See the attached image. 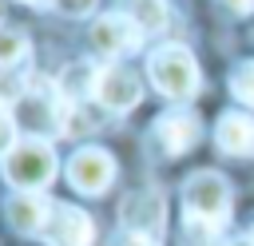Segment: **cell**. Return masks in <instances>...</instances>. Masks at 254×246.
Here are the masks:
<instances>
[{
  "mask_svg": "<svg viewBox=\"0 0 254 246\" xmlns=\"http://www.w3.org/2000/svg\"><path fill=\"white\" fill-rule=\"evenodd\" d=\"M183 210L187 230H218L230 218V186L218 171H198L183 183Z\"/></svg>",
  "mask_w": 254,
  "mask_h": 246,
  "instance_id": "obj_1",
  "label": "cell"
},
{
  "mask_svg": "<svg viewBox=\"0 0 254 246\" xmlns=\"http://www.w3.org/2000/svg\"><path fill=\"white\" fill-rule=\"evenodd\" d=\"M147 75H151L155 91L167 95V99H190V95L198 91V83H202L198 63H194V56H190L183 44H163V48H155L151 60H147Z\"/></svg>",
  "mask_w": 254,
  "mask_h": 246,
  "instance_id": "obj_2",
  "label": "cell"
},
{
  "mask_svg": "<svg viewBox=\"0 0 254 246\" xmlns=\"http://www.w3.org/2000/svg\"><path fill=\"white\" fill-rule=\"evenodd\" d=\"M4 179L16 186V190H44L52 179H56V151L48 139H32L24 135L8 155H4Z\"/></svg>",
  "mask_w": 254,
  "mask_h": 246,
  "instance_id": "obj_3",
  "label": "cell"
},
{
  "mask_svg": "<svg viewBox=\"0 0 254 246\" xmlns=\"http://www.w3.org/2000/svg\"><path fill=\"white\" fill-rule=\"evenodd\" d=\"M91 44L99 56H131L143 48V28L127 12H107L91 24Z\"/></svg>",
  "mask_w": 254,
  "mask_h": 246,
  "instance_id": "obj_4",
  "label": "cell"
},
{
  "mask_svg": "<svg viewBox=\"0 0 254 246\" xmlns=\"http://www.w3.org/2000/svg\"><path fill=\"white\" fill-rule=\"evenodd\" d=\"M115 179V159L103 147H83L67 159V183L79 194H103Z\"/></svg>",
  "mask_w": 254,
  "mask_h": 246,
  "instance_id": "obj_5",
  "label": "cell"
},
{
  "mask_svg": "<svg viewBox=\"0 0 254 246\" xmlns=\"http://www.w3.org/2000/svg\"><path fill=\"white\" fill-rule=\"evenodd\" d=\"M40 238H44L48 246H91L95 226H91L87 210L67 206V202H52V214H48Z\"/></svg>",
  "mask_w": 254,
  "mask_h": 246,
  "instance_id": "obj_6",
  "label": "cell"
},
{
  "mask_svg": "<svg viewBox=\"0 0 254 246\" xmlns=\"http://www.w3.org/2000/svg\"><path fill=\"white\" fill-rule=\"evenodd\" d=\"M163 194L159 190H139V194H127L123 198V226L127 234H143V238H163Z\"/></svg>",
  "mask_w": 254,
  "mask_h": 246,
  "instance_id": "obj_7",
  "label": "cell"
},
{
  "mask_svg": "<svg viewBox=\"0 0 254 246\" xmlns=\"http://www.w3.org/2000/svg\"><path fill=\"white\" fill-rule=\"evenodd\" d=\"M95 99L107 107V111H131L139 99H143V83L135 71L127 67H103L99 71V87H95Z\"/></svg>",
  "mask_w": 254,
  "mask_h": 246,
  "instance_id": "obj_8",
  "label": "cell"
},
{
  "mask_svg": "<svg viewBox=\"0 0 254 246\" xmlns=\"http://www.w3.org/2000/svg\"><path fill=\"white\" fill-rule=\"evenodd\" d=\"M198 135H202L198 115L187 111V107H175V111L159 115V123H155V139L163 143L167 155H183V151H190V147L198 143Z\"/></svg>",
  "mask_w": 254,
  "mask_h": 246,
  "instance_id": "obj_9",
  "label": "cell"
},
{
  "mask_svg": "<svg viewBox=\"0 0 254 246\" xmlns=\"http://www.w3.org/2000/svg\"><path fill=\"white\" fill-rule=\"evenodd\" d=\"M4 214H8V226H12L16 234H40V230H44V222H48V214H52V202H44L40 194L20 190V194H12V198H8Z\"/></svg>",
  "mask_w": 254,
  "mask_h": 246,
  "instance_id": "obj_10",
  "label": "cell"
},
{
  "mask_svg": "<svg viewBox=\"0 0 254 246\" xmlns=\"http://www.w3.org/2000/svg\"><path fill=\"white\" fill-rule=\"evenodd\" d=\"M214 143H218V151L238 155V159L254 155V119L242 111H226L214 127Z\"/></svg>",
  "mask_w": 254,
  "mask_h": 246,
  "instance_id": "obj_11",
  "label": "cell"
},
{
  "mask_svg": "<svg viewBox=\"0 0 254 246\" xmlns=\"http://www.w3.org/2000/svg\"><path fill=\"white\" fill-rule=\"evenodd\" d=\"M99 71H103V67H95L91 60H79V63L64 67V75L56 79V87H60V95H64V99L83 103V99H91V95H95V87H99Z\"/></svg>",
  "mask_w": 254,
  "mask_h": 246,
  "instance_id": "obj_12",
  "label": "cell"
},
{
  "mask_svg": "<svg viewBox=\"0 0 254 246\" xmlns=\"http://www.w3.org/2000/svg\"><path fill=\"white\" fill-rule=\"evenodd\" d=\"M123 12L143 28V36H155L167 28V0H123Z\"/></svg>",
  "mask_w": 254,
  "mask_h": 246,
  "instance_id": "obj_13",
  "label": "cell"
},
{
  "mask_svg": "<svg viewBox=\"0 0 254 246\" xmlns=\"http://www.w3.org/2000/svg\"><path fill=\"white\" fill-rule=\"evenodd\" d=\"M28 56V36L20 28H4L0 24V67H16Z\"/></svg>",
  "mask_w": 254,
  "mask_h": 246,
  "instance_id": "obj_14",
  "label": "cell"
},
{
  "mask_svg": "<svg viewBox=\"0 0 254 246\" xmlns=\"http://www.w3.org/2000/svg\"><path fill=\"white\" fill-rule=\"evenodd\" d=\"M230 95L246 107H254V60H242L234 71H230Z\"/></svg>",
  "mask_w": 254,
  "mask_h": 246,
  "instance_id": "obj_15",
  "label": "cell"
},
{
  "mask_svg": "<svg viewBox=\"0 0 254 246\" xmlns=\"http://www.w3.org/2000/svg\"><path fill=\"white\" fill-rule=\"evenodd\" d=\"M16 143H20L16 139V115H12L8 103H0V155H8Z\"/></svg>",
  "mask_w": 254,
  "mask_h": 246,
  "instance_id": "obj_16",
  "label": "cell"
},
{
  "mask_svg": "<svg viewBox=\"0 0 254 246\" xmlns=\"http://www.w3.org/2000/svg\"><path fill=\"white\" fill-rule=\"evenodd\" d=\"M64 16H87L91 8H95V0H52Z\"/></svg>",
  "mask_w": 254,
  "mask_h": 246,
  "instance_id": "obj_17",
  "label": "cell"
},
{
  "mask_svg": "<svg viewBox=\"0 0 254 246\" xmlns=\"http://www.w3.org/2000/svg\"><path fill=\"white\" fill-rule=\"evenodd\" d=\"M226 12H234V16H246V12H254V0H218Z\"/></svg>",
  "mask_w": 254,
  "mask_h": 246,
  "instance_id": "obj_18",
  "label": "cell"
},
{
  "mask_svg": "<svg viewBox=\"0 0 254 246\" xmlns=\"http://www.w3.org/2000/svg\"><path fill=\"white\" fill-rule=\"evenodd\" d=\"M119 246H159V242H155V238H143V234H127Z\"/></svg>",
  "mask_w": 254,
  "mask_h": 246,
  "instance_id": "obj_19",
  "label": "cell"
},
{
  "mask_svg": "<svg viewBox=\"0 0 254 246\" xmlns=\"http://www.w3.org/2000/svg\"><path fill=\"white\" fill-rule=\"evenodd\" d=\"M230 246H254V242H250V238H246V242H230Z\"/></svg>",
  "mask_w": 254,
  "mask_h": 246,
  "instance_id": "obj_20",
  "label": "cell"
},
{
  "mask_svg": "<svg viewBox=\"0 0 254 246\" xmlns=\"http://www.w3.org/2000/svg\"><path fill=\"white\" fill-rule=\"evenodd\" d=\"M20 4H44V0H20Z\"/></svg>",
  "mask_w": 254,
  "mask_h": 246,
  "instance_id": "obj_21",
  "label": "cell"
},
{
  "mask_svg": "<svg viewBox=\"0 0 254 246\" xmlns=\"http://www.w3.org/2000/svg\"><path fill=\"white\" fill-rule=\"evenodd\" d=\"M250 242H254V226H250Z\"/></svg>",
  "mask_w": 254,
  "mask_h": 246,
  "instance_id": "obj_22",
  "label": "cell"
},
{
  "mask_svg": "<svg viewBox=\"0 0 254 246\" xmlns=\"http://www.w3.org/2000/svg\"><path fill=\"white\" fill-rule=\"evenodd\" d=\"M0 16H4V4H0Z\"/></svg>",
  "mask_w": 254,
  "mask_h": 246,
  "instance_id": "obj_23",
  "label": "cell"
}]
</instances>
